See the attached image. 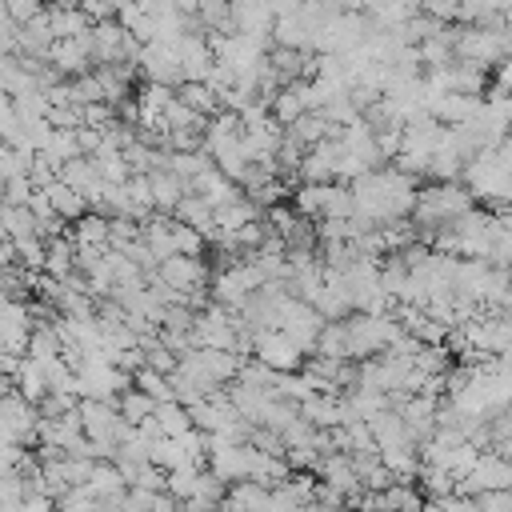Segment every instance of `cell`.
Returning <instances> with one entry per match:
<instances>
[{
  "mask_svg": "<svg viewBox=\"0 0 512 512\" xmlns=\"http://www.w3.org/2000/svg\"><path fill=\"white\" fill-rule=\"evenodd\" d=\"M356 192V216L364 224H388V220H404L416 208V176H408L396 164L372 168L360 180H352Z\"/></svg>",
  "mask_w": 512,
  "mask_h": 512,
  "instance_id": "1",
  "label": "cell"
},
{
  "mask_svg": "<svg viewBox=\"0 0 512 512\" xmlns=\"http://www.w3.org/2000/svg\"><path fill=\"white\" fill-rule=\"evenodd\" d=\"M472 208V188L460 180H432L416 192V208H412V224L416 236L432 240L440 228H448L456 216H464Z\"/></svg>",
  "mask_w": 512,
  "mask_h": 512,
  "instance_id": "2",
  "label": "cell"
},
{
  "mask_svg": "<svg viewBox=\"0 0 512 512\" xmlns=\"http://www.w3.org/2000/svg\"><path fill=\"white\" fill-rule=\"evenodd\" d=\"M344 324H348L352 360H368L376 352H388L396 344V336L404 332L396 312H352V316H344Z\"/></svg>",
  "mask_w": 512,
  "mask_h": 512,
  "instance_id": "3",
  "label": "cell"
},
{
  "mask_svg": "<svg viewBox=\"0 0 512 512\" xmlns=\"http://www.w3.org/2000/svg\"><path fill=\"white\" fill-rule=\"evenodd\" d=\"M456 56L460 60H476L484 68L500 64L508 56V36L504 24H456Z\"/></svg>",
  "mask_w": 512,
  "mask_h": 512,
  "instance_id": "4",
  "label": "cell"
},
{
  "mask_svg": "<svg viewBox=\"0 0 512 512\" xmlns=\"http://www.w3.org/2000/svg\"><path fill=\"white\" fill-rule=\"evenodd\" d=\"M264 280H268L264 268H260L252 256H244V260H236V264H228V268L216 272V280H212V300L224 304V308H240Z\"/></svg>",
  "mask_w": 512,
  "mask_h": 512,
  "instance_id": "5",
  "label": "cell"
},
{
  "mask_svg": "<svg viewBox=\"0 0 512 512\" xmlns=\"http://www.w3.org/2000/svg\"><path fill=\"white\" fill-rule=\"evenodd\" d=\"M140 76L152 80V84H168V88H180L188 76H184V64H180V52L176 44H164V40H144L140 44Z\"/></svg>",
  "mask_w": 512,
  "mask_h": 512,
  "instance_id": "6",
  "label": "cell"
},
{
  "mask_svg": "<svg viewBox=\"0 0 512 512\" xmlns=\"http://www.w3.org/2000/svg\"><path fill=\"white\" fill-rule=\"evenodd\" d=\"M156 272H160L176 292L192 296V304H200V296H204V288H208V280H212V268L204 264V256H188V252H176V256L160 260Z\"/></svg>",
  "mask_w": 512,
  "mask_h": 512,
  "instance_id": "7",
  "label": "cell"
},
{
  "mask_svg": "<svg viewBox=\"0 0 512 512\" xmlns=\"http://www.w3.org/2000/svg\"><path fill=\"white\" fill-rule=\"evenodd\" d=\"M256 356L264 360V364H272V368H280V372H296V368H304V348L284 332V328H260L256 332Z\"/></svg>",
  "mask_w": 512,
  "mask_h": 512,
  "instance_id": "8",
  "label": "cell"
},
{
  "mask_svg": "<svg viewBox=\"0 0 512 512\" xmlns=\"http://www.w3.org/2000/svg\"><path fill=\"white\" fill-rule=\"evenodd\" d=\"M456 488H464L472 496L476 492H488V488H512V460L504 452H480V460L472 464L468 476H460Z\"/></svg>",
  "mask_w": 512,
  "mask_h": 512,
  "instance_id": "9",
  "label": "cell"
},
{
  "mask_svg": "<svg viewBox=\"0 0 512 512\" xmlns=\"http://www.w3.org/2000/svg\"><path fill=\"white\" fill-rule=\"evenodd\" d=\"M320 480L324 484H332V488H340V492H348V500L364 488V476H360V468H356V460H352V452H344V448H336V452H328L324 460H320Z\"/></svg>",
  "mask_w": 512,
  "mask_h": 512,
  "instance_id": "10",
  "label": "cell"
},
{
  "mask_svg": "<svg viewBox=\"0 0 512 512\" xmlns=\"http://www.w3.org/2000/svg\"><path fill=\"white\" fill-rule=\"evenodd\" d=\"M336 160H340V136H328L304 152L296 176L300 180H336Z\"/></svg>",
  "mask_w": 512,
  "mask_h": 512,
  "instance_id": "11",
  "label": "cell"
},
{
  "mask_svg": "<svg viewBox=\"0 0 512 512\" xmlns=\"http://www.w3.org/2000/svg\"><path fill=\"white\" fill-rule=\"evenodd\" d=\"M340 128L344 124H332L324 112H300L292 124H284V132L292 136V140H300L304 148H312V144H320V140H328V136H340Z\"/></svg>",
  "mask_w": 512,
  "mask_h": 512,
  "instance_id": "12",
  "label": "cell"
},
{
  "mask_svg": "<svg viewBox=\"0 0 512 512\" xmlns=\"http://www.w3.org/2000/svg\"><path fill=\"white\" fill-rule=\"evenodd\" d=\"M40 188L48 192L52 208H56V212H60V216H64L68 224H72V220H80V216H84V212L92 208V204H88V196H84L80 188H72V184H68L64 176H56L52 184H40Z\"/></svg>",
  "mask_w": 512,
  "mask_h": 512,
  "instance_id": "13",
  "label": "cell"
},
{
  "mask_svg": "<svg viewBox=\"0 0 512 512\" xmlns=\"http://www.w3.org/2000/svg\"><path fill=\"white\" fill-rule=\"evenodd\" d=\"M56 44V32L48 24V8L20 24V56H48Z\"/></svg>",
  "mask_w": 512,
  "mask_h": 512,
  "instance_id": "14",
  "label": "cell"
},
{
  "mask_svg": "<svg viewBox=\"0 0 512 512\" xmlns=\"http://www.w3.org/2000/svg\"><path fill=\"white\" fill-rule=\"evenodd\" d=\"M148 180H152L156 208H160V212H176V204H180L184 192H188V180H184L180 172H172V168H156V172H148Z\"/></svg>",
  "mask_w": 512,
  "mask_h": 512,
  "instance_id": "15",
  "label": "cell"
},
{
  "mask_svg": "<svg viewBox=\"0 0 512 512\" xmlns=\"http://www.w3.org/2000/svg\"><path fill=\"white\" fill-rule=\"evenodd\" d=\"M256 216H260V204H256L248 192H240V196L216 204V232H236L240 224H248V220H256Z\"/></svg>",
  "mask_w": 512,
  "mask_h": 512,
  "instance_id": "16",
  "label": "cell"
},
{
  "mask_svg": "<svg viewBox=\"0 0 512 512\" xmlns=\"http://www.w3.org/2000/svg\"><path fill=\"white\" fill-rule=\"evenodd\" d=\"M48 24H52V32H56V40H60V36H84L96 20H92L80 4H52V8H48Z\"/></svg>",
  "mask_w": 512,
  "mask_h": 512,
  "instance_id": "17",
  "label": "cell"
},
{
  "mask_svg": "<svg viewBox=\"0 0 512 512\" xmlns=\"http://www.w3.org/2000/svg\"><path fill=\"white\" fill-rule=\"evenodd\" d=\"M8 384H16L28 400L40 404V400L48 396V372H44V360H36V356L24 352V360H20V368H16V376H12Z\"/></svg>",
  "mask_w": 512,
  "mask_h": 512,
  "instance_id": "18",
  "label": "cell"
},
{
  "mask_svg": "<svg viewBox=\"0 0 512 512\" xmlns=\"http://www.w3.org/2000/svg\"><path fill=\"white\" fill-rule=\"evenodd\" d=\"M224 504L228 508H272V484H264V480H232Z\"/></svg>",
  "mask_w": 512,
  "mask_h": 512,
  "instance_id": "19",
  "label": "cell"
},
{
  "mask_svg": "<svg viewBox=\"0 0 512 512\" xmlns=\"http://www.w3.org/2000/svg\"><path fill=\"white\" fill-rule=\"evenodd\" d=\"M108 236H112V216L108 212L88 208L80 220H72V240L76 244H104L108 248Z\"/></svg>",
  "mask_w": 512,
  "mask_h": 512,
  "instance_id": "20",
  "label": "cell"
},
{
  "mask_svg": "<svg viewBox=\"0 0 512 512\" xmlns=\"http://www.w3.org/2000/svg\"><path fill=\"white\" fill-rule=\"evenodd\" d=\"M328 192H332V180H300V188L292 192V204H296L304 216L320 220L324 208H328Z\"/></svg>",
  "mask_w": 512,
  "mask_h": 512,
  "instance_id": "21",
  "label": "cell"
},
{
  "mask_svg": "<svg viewBox=\"0 0 512 512\" xmlns=\"http://www.w3.org/2000/svg\"><path fill=\"white\" fill-rule=\"evenodd\" d=\"M44 272L56 276V280H64V276L76 272V240H72V236H56V240H48Z\"/></svg>",
  "mask_w": 512,
  "mask_h": 512,
  "instance_id": "22",
  "label": "cell"
},
{
  "mask_svg": "<svg viewBox=\"0 0 512 512\" xmlns=\"http://www.w3.org/2000/svg\"><path fill=\"white\" fill-rule=\"evenodd\" d=\"M172 224L176 220H164V212L160 216H152V220H144V240H148V248L156 252V260H168V256H176V232H172Z\"/></svg>",
  "mask_w": 512,
  "mask_h": 512,
  "instance_id": "23",
  "label": "cell"
},
{
  "mask_svg": "<svg viewBox=\"0 0 512 512\" xmlns=\"http://www.w3.org/2000/svg\"><path fill=\"white\" fill-rule=\"evenodd\" d=\"M268 104H272V116H276L280 124H292L300 112H308V108H304V92H300V80H296V84H284V88H276Z\"/></svg>",
  "mask_w": 512,
  "mask_h": 512,
  "instance_id": "24",
  "label": "cell"
},
{
  "mask_svg": "<svg viewBox=\"0 0 512 512\" xmlns=\"http://www.w3.org/2000/svg\"><path fill=\"white\" fill-rule=\"evenodd\" d=\"M56 168H64V160H72V156H80V136H76V128H52V136L44 140V148H40Z\"/></svg>",
  "mask_w": 512,
  "mask_h": 512,
  "instance_id": "25",
  "label": "cell"
},
{
  "mask_svg": "<svg viewBox=\"0 0 512 512\" xmlns=\"http://www.w3.org/2000/svg\"><path fill=\"white\" fill-rule=\"evenodd\" d=\"M316 352H320V356H336V360H352V352H348V324H344V320H328V324L320 328Z\"/></svg>",
  "mask_w": 512,
  "mask_h": 512,
  "instance_id": "26",
  "label": "cell"
},
{
  "mask_svg": "<svg viewBox=\"0 0 512 512\" xmlns=\"http://www.w3.org/2000/svg\"><path fill=\"white\" fill-rule=\"evenodd\" d=\"M152 416H156V424L164 428V436H180V432L192 428V412H188V404H180V400H160Z\"/></svg>",
  "mask_w": 512,
  "mask_h": 512,
  "instance_id": "27",
  "label": "cell"
},
{
  "mask_svg": "<svg viewBox=\"0 0 512 512\" xmlns=\"http://www.w3.org/2000/svg\"><path fill=\"white\" fill-rule=\"evenodd\" d=\"M116 404H120V412H124L132 424H140V420H148V416L156 412V404H160V400H156V396H148L140 384H132V388H124V392H120V400H116Z\"/></svg>",
  "mask_w": 512,
  "mask_h": 512,
  "instance_id": "28",
  "label": "cell"
},
{
  "mask_svg": "<svg viewBox=\"0 0 512 512\" xmlns=\"http://www.w3.org/2000/svg\"><path fill=\"white\" fill-rule=\"evenodd\" d=\"M200 472H204V464H184V468H172L168 472V492L172 496H180V504L200 488Z\"/></svg>",
  "mask_w": 512,
  "mask_h": 512,
  "instance_id": "29",
  "label": "cell"
},
{
  "mask_svg": "<svg viewBox=\"0 0 512 512\" xmlns=\"http://www.w3.org/2000/svg\"><path fill=\"white\" fill-rule=\"evenodd\" d=\"M416 364H420L428 376H444V372L452 368L448 344H444V340H440V344H420V352H416Z\"/></svg>",
  "mask_w": 512,
  "mask_h": 512,
  "instance_id": "30",
  "label": "cell"
},
{
  "mask_svg": "<svg viewBox=\"0 0 512 512\" xmlns=\"http://www.w3.org/2000/svg\"><path fill=\"white\" fill-rule=\"evenodd\" d=\"M172 232H176V252L200 256V252H204V244H208V236H204L196 224H184V220H176V224H172Z\"/></svg>",
  "mask_w": 512,
  "mask_h": 512,
  "instance_id": "31",
  "label": "cell"
},
{
  "mask_svg": "<svg viewBox=\"0 0 512 512\" xmlns=\"http://www.w3.org/2000/svg\"><path fill=\"white\" fill-rule=\"evenodd\" d=\"M140 240V228H136V220L132 216H112V236H108V248H128V244H136Z\"/></svg>",
  "mask_w": 512,
  "mask_h": 512,
  "instance_id": "32",
  "label": "cell"
},
{
  "mask_svg": "<svg viewBox=\"0 0 512 512\" xmlns=\"http://www.w3.org/2000/svg\"><path fill=\"white\" fill-rule=\"evenodd\" d=\"M4 12H8V16H16V20L24 24V20L40 16V12H44V4H40V0H4Z\"/></svg>",
  "mask_w": 512,
  "mask_h": 512,
  "instance_id": "33",
  "label": "cell"
},
{
  "mask_svg": "<svg viewBox=\"0 0 512 512\" xmlns=\"http://www.w3.org/2000/svg\"><path fill=\"white\" fill-rule=\"evenodd\" d=\"M480 508H512V488H488V492H476Z\"/></svg>",
  "mask_w": 512,
  "mask_h": 512,
  "instance_id": "34",
  "label": "cell"
},
{
  "mask_svg": "<svg viewBox=\"0 0 512 512\" xmlns=\"http://www.w3.org/2000/svg\"><path fill=\"white\" fill-rule=\"evenodd\" d=\"M496 88H508V92H512V56H504V60L496 64Z\"/></svg>",
  "mask_w": 512,
  "mask_h": 512,
  "instance_id": "35",
  "label": "cell"
}]
</instances>
